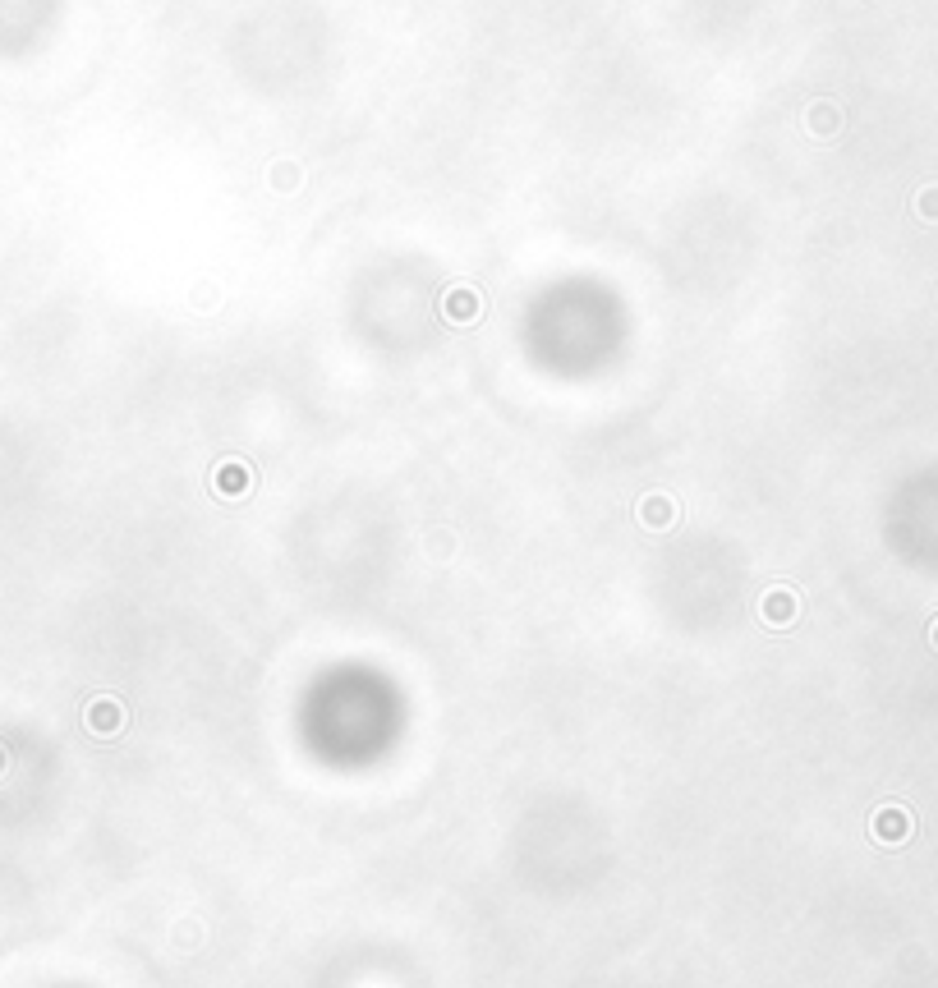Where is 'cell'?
<instances>
[{"instance_id":"obj_5","label":"cell","mask_w":938,"mask_h":988,"mask_svg":"<svg viewBox=\"0 0 938 988\" xmlns=\"http://www.w3.org/2000/svg\"><path fill=\"white\" fill-rule=\"evenodd\" d=\"M635 520H640L644 529H653V534H663V529L676 524V501L667 497V492H649V497H640V506H635Z\"/></svg>"},{"instance_id":"obj_7","label":"cell","mask_w":938,"mask_h":988,"mask_svg":"<svg viewBox=\"0 0 938 988\" xmlns=\"http://www.w3.org/2000/svg\"><path fill=\"white\" fill-rule=\"evenodd\" d=\"M842 125H847V120H842V106L837 102H810L805 106V129H810L814 138H837L842 134Z\"/></svg>"},{"instance_id":"obj_10","label":"cell","mask_w":938,"mask_h":988,"mask_svg":"<svg viewBox=\"0 0 938 988\" xmlns=\"http://www.w3.org/2000/svg\"><path fill=\"white\" fill-rule=\"evenodd\" d=\"M929 648H934V653H938V616H934V621H929Z\"/></svg>"},{"instance_id":"obj_8","label":"cell","mask_w":938,"mask_h":988,"mask_svg":"<svg viewBox=\"0 0 938 988\" xmlns=\"http://www.w3.org/2000/svg\"><path fill=\"white\" fill-rule=\"evenodd\" d=\"M299 184H304V166L299 161H272L267 166V189L272 194H299Z\"/></svg>"},{"instance_id":"obj_9","label":"cell","mask_w":938,"mask_h":988,"mask_svg":"<svg viewBox=\"0 0 938 988\" xmlns=\"http://www.w3.org/2000/svg\"><path fill=\"white\" fill-rule=\"evenodd\" d=\"M916 216L929 221V226H938V184H925L916 194Z\"/></svg>"},{"instance_id":"obj_4","label":"cell","mask_w":938,"mask_h":988,"mask_svg":"<svg viewBox=\"0 0 938 988\" xmlns=\"http://www.w3.org/2000/svg\"><path fill=\"white\" fill-rule=\"evenodd\" d=\"M442 318L451 322V327H474V322L483 318V290L479 285H447V295H442Z\"/></svg>"},{"instance_id":"obj_1","label":"cell","mask_w":938,"mask_h":988,"mask_svg":"<svg viewBox=\"0 0 938 988\" xmlns=\"http://www.w3.org/2000/svg\"><path fill=\"white\" fill-rule=\"evenodd\" d=\"M801 616H805V598L796 584H773V589L759 593V621L768 630H791Z\"/></svg>"},{"instance_id":"obj_3","label":"cell","mask_w":938,"mask_h":988,"mask_svg":"<svg viewBox=\"0 0 938 988\" xmlns=\"http://www.w3.org/2000/svg\"><path fill=\"white\" fill-rule=\"evenodd\" d=\"M125 722H129V713H125V704H120L115 694H97V699L83 708V727H88L97 740H115L120 731H125Z\"/></svg>"},{"instance_id":"obj_6","label":"cell","mask_w":938,"mask_h":988,"mask_svg":"<svg viewBox=\"0 0 938 988\" xmlns=\"http://www.w3.org/2000/svg\"><path fill=\"white\" fill-rule=\"evenodd\" d=\"M212 488L221 492V497H244V492H253V469L244 465V460H221L217 474H212Z\"/></svg>"},{"instance_id":"obj_11","label":"cell","mask_w":938,"mask_h":988,"mask_svg":"<svg viewBox=\"0 0 938 988\" xmlns=\"http://www.w3.org/2000/svg\"><path fill=\"white\" fill-rule=\"evenodd\" d=\"M0 768H5V754H0Z\"/></svg>"},{"instance_id":"obj_2","label":"cell","mask_w":938,"mask_h":988,"mask_svg":"<svg viewBox=\"0 0 938 988\" xmlns=\"http://www.w3.org/2000/svg\"><path fill=\"white\" fill-rule=\"evenodd\" d=\"M870 837L879 841V846H906V841L916 837V814L906 805H879L870 814Z\"/></svg>"}]
</instances>
